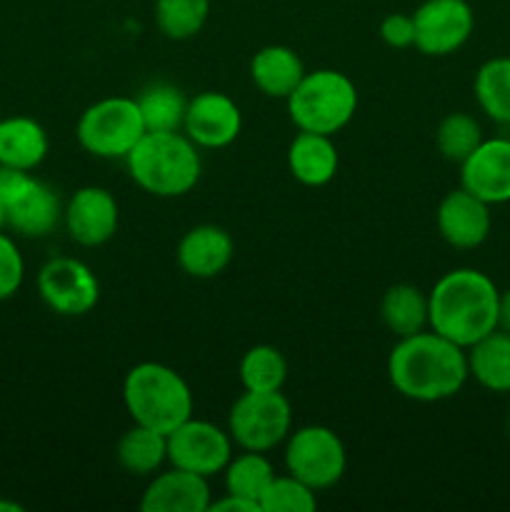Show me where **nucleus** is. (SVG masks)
I'll list each match as a JSON object with an SVG mask.
<instances>
[{
	"label": "nucleus",
	"mask_w": 510,
	"mask_h": 512,
	"mask_svg": "<svg viewBox=\"0 0 510 512\" xmlns=\"http://www.w3.org/2000/svg\"><path fill=\"white\" fill-rule=\"evenodd\" d=\"M125 163L130 178L155 198H180L190 193L203 170L198 145L180 130L145 133Z\"/></svg>",
	"instance_id": "obj_3"
},
{
	"label": "nucleus",
	"mask_w": 510,
	"mask_h": 512,
	"mask_svg": "<svg viewBox=\"0 0 510 512\" xmlns=\"http://www.w3.org/2000/svg\"><path fill=\"white\" fill-rule=\"evenodd\" d=\"M288 363L273 345H253L240 360V383L253 393H275L285 385Z\"/></svg>",
	"instance_id": "obj_28"
},
{
	"label": "nucleus",
	"mask_w": 510,
	"mask_h": 512,
	"mask_svg": "<svg viewBox=\"0 0 510 512\" xmlns=\"http://www.w3.org/2000/svg\"><path fill=\"white\" fill-rule=\"evenodd\" d=\"M5 228V205H3V200H0V230Z\"/></svg>",
	"instance_id": "obj_37"
},
{
	"label": "nucleus",
	"mask_w": 510,
	"mask_h": 512,
	"mask_svg": "<svg viewBox=\"0 0 510 512\" xmlns=\"http://www.w3.org/2000/svg\"><path fill=\"white\" fill-rule=\"evenodd\" d=\"M480 143H483V128L468 113L445 115L435 130V145H438L440 155L450 163L460 165Z\"/></svg>",
	"instance_id": "obj_30"
},
{
	"label": "nucleus",
	"mask_w": 510,
	"mask_h": 512,
	"mask_svg": "<svg viewBox=\"0 0 510 512\" xmlns=\"http://www.w3.org/2000/svg\"><path fill=\"white\" fill-rule=\"evenodd\" d=\"M115 458L130 475H153L168 460V435L135 423L120 435Z\"/></svg>",
	"instance_id": "obj_24"
},
{
	"label": "nucleus",
	"mask_w": 510,
	"mask_h": 512,
	"mask_svg": "<svg viewBox=\"0 0 510 512\" xmlns=\"http://www.w3.org/2000/svg\"><path fill=\"white\" fill-rule=\"evenodd\" d=\"M48 155V133L43 125L25 115L0 118V165L35 170Z\"/></svg>",
	"instance_id": "obj_21"
},
{
	"label": "nucleus",
	"mask_w": 510,
	"mask_h": 512,
	"mask_svg": "<svg viewBox=\"0 0 510 512\" xmlns=\"http://www.w3.org/2000/svg\"><path fill=\"white\" fill-rule=\"evenodd\" d=\"M435 223H438V233L445 243L460 250H470L488 240L493 215H490V205L485 200L468 193L465 188H458L450 190L440 200Z\"/></svg>",
	"instance_id": "obj_16"
},
{
	"label": "nucleus",
	"mask_w": 510,
	"mask_h": 512,
	"mask_svg": "<svg viewBox=\"0 0 510 512\" xmlns=\"http://www.w3.org/2000/svg\"><path fill=\"white\" fill-rule=\"evenodd\" d=\"M288 168L293 178L308 188L328 185L338 173V150L330 135L300 130L288 148Z\"/></svg>",
	"instance_id": "obj_20"
},
{
	"label": "nucleus",
	"mask_w": 510,
	"mask_h": 512,
	"mask_svg": "<svg viewBox=\"0 0 510 512\" xmlns=\"http://www.w3.org/2000/svg\"><path fill=\"white\" fill-rule=\"evenodd\" d=\"M210 510H218V512H263V510H260V505L253 503V500H245V498H238V495H228V493H225L223 500H215V503H210Z\"/></svg>",
	"instance_id": "obj_34"
},
{
	"label": "nucleus",
	"mask_w": 510,
	"mask_h": 512,
	"mask_svg": "<svg viewBox=\"0 0 510 512\" xmlns=\"http://www.w3.org/2000/svg\"><path fill=\"white\" fill-rule=\"evenodd\" d=\"M25 278V263L18 245L0 230V303L13 298Z\"/></svg>",
	"instance_id": "obj_32"
},
{
	"label": "nucleus",
	"mask_w": 510,
	"mask_h": 512,
	"mask_svg": "<svg viewBox=\"0 0 510 512\" xmlns=\"http://www.w3.org/2000/svg\"><path fill=\"white\" fill-rule=\"evenodd\" d=\"M380 38L390 48H410L415 45V23L413 15L390 13L380 23Z\"/></svg>",
	"instance_id": "obj_33"
},
{
	"label": "nucleus",
	"mask_w": 510,
	"mask_h": 512,
	"mask_svg": "<svg viewBox=\"0 0 510 512\" xmlns=\"http://www.w3.org/2000/svg\"><path fill=\"white\" fill-rule=\"evenodd\" d=\"M293 410L280 390L253 393L245 390L228 415V433L235 445L255 453H268L290 435Z\"/></svg>",
	"instance_id": "obj_8"
},
{
	"label": "nucleus",
	"mask_w": 510,
	"mask_h": 512,
	"mask_svg": "<svg viewBox=\"0 0 510 512\" xmlns=\"http://www.w3.org/2000/svg\"><path fill=\"white\" fill-rule=\"evenodd\" d=\"M388 378L403 398L440 403L468 383V353L435 330L398 338L388 358Z\"/></svg>",
	"instance_id": "obj_1"
},
{
	"label": "nucleus",
	"mask_w": 510,
	"mask_h": 512,
	"mask_svg": "<svg viewBox=\"0 0 510 512\" xmlns=\"http://www.w3.org/2000/svg\"><path fill=\"white\" fill-rule=\"evenodd\" d=\"M318 508V498L310 485L293 475H275L273 483L260 498V510L263 512H313Z\"/></svg>",
	"instance_id": "obj_31"
},
{
	"label": "nucleus",
	"mask_w": 510,
	"mask_h": 512,
	"mask_svg": "<svg viewBox=\"0 0 510 512\" xmlns=\"http://www.w3.org/2000/svg\"><path fill=\"white\" fill-rule=\"evenodd\" d=\"M500 290L475 268L445 273L428 293V328L468 350L498 330Z\"/></svg>",
	"instance_id": "obj_2"
},
{
	"label": "nucleus",
	"mask_w": 510,
	"mask_h": 512,
	"mask_svg": "<svg viewBox=\"0 0 510 512\" xmlns=\"http://www.w3.org/2000/svg\"><path fill=\"white\" fill-rule=\"evenodd\" d=\"M0 200L5 205V225L25 238L53 233L63 218L58 193L30 170L0 165Z\"/></svg>",
	"instance_id": "obj_7"
},
{
	"label": "nucleus",
	"mask_w": 510,
	"mask_h": 512,
	"mask_svg": "<svg viewBox=\"0 0 510 512\" xmlns=\"http://www.w3.org/2000/svg\"><path fill=\"white\" fill-rule=\"evenodd\" d=\"M0 510H8V512H20L23 508H20L18 503H3V500H0Z\"/></svg>",
	"instance_id": "obj_36"
},
{
	"label": "nucleus",
	"mask_w": 510,
	"mask_h": 512,
	"mask_svg": "<svg viewBox=\"0 0 510 512\" xmlns=\"http://www.w3.org/2000/svg\"><path fill=\"white\" fill-rule=\"evenodd\" d=\"M63 220L73 243L83 245V248H98L118 233V203L110 190L85 185V188L75 190L73 198L68 200Z\"/></svg>",
	"instance_id": "obj_13"
},
{
	"label": "nucleus",
	"mask_w": 510,
	"mask_h": 512,
	"mask_svg": "<svg viewBox=\"0 0 510 512\" xmlns=\"http://www.w3.org/2000/svg\"><path fill=\"white\" fill-rule=\"evenodd\" d=\"M460 188L488 205L510 203V138H483L460 163Z\"/></svg>",
	"instance_id": "obj_14"
},
{
	"label": "nucleus",
	"mask_w": 510,
	"mask_h": 512,
	"mask_svg": "<svg viewBox=\"0 0 510 512\" xmlns=\"http://www.w3.org/2000/svg\"><path fill=\"white\" fill-rule=\"evenodd\" d=\"M465 353L470 378H475L480 388L490 393H510V333L493 330Z\"/></svg>",
	"instance_id": "obj_22"
},
{
	"label": "nucleus",
	"mask_w": 510,
	"mask_h": 512,
	"mask_svg": "<svg viewBox=\"0 0 510 512\" xmlns=\"http://www.w3.org/2000/svg\"><path fill=\"white\" fill-rule=\"evenodd\" d=\"M135 100H138L140 115H143V123L148 133H173V130L183 128L188 98L175 85H148Z\"/></svg>",
	"instance_id": "obj_26"
},
{
	"label": "nucleus",
	"mask_w": 510,
	"mask_h": 512,
	"mask_svg": "<svg viewBox=\"0 0 510 512\" xmlns=\"http://www.w3.org/2000/svg\"><path fill=\"white\" fill-rule=\"evenodd\" d=\"M303 75V60L288 45H265L250 60V78H253L255 88L268 98L288 100Z\"/></svg>",
	"instance_id": "obj_19"
},
{
	"label": "nucleus",
	"mask_w": 510,
	"mask_h": 512,
	"mask_svg": "<svg viewBox=\"0 0 510 512\" xmlns=\"http://www.w3.org/2000/svg\"><path fill=\"white\" fill-rule=\"evenodd\" d=\"M498 328L510 333V288L500 290V308H498Z\"/></svg>",
	"instance_id": "obj_35"
},
{
	"label": "nucleus",
	"mask_w": 510,
	"mask_h": 512,
	"mask_svg": "<svg viewBox=\"0 0 510 512\" xmlns=\"http://www.w3.org/2000/svg\"><path fill=\"white\" fill-rule=\"evenodd\" d=\"M225 493L238 495V498L253 500L260 505V498L273 483L275 470L265 453H255V450H245L243 455L230 458L225 465Z\"/></svg>",
	"instance_id": "obj_27"
},
{
	"label": "nucleus",
	"mask_w": 510,
	"mask_h": 512,
	"mask_svg": "<svg viewBox=\"0 0 510 512\" xmlns=\"http://www.w3.org/2000/svg\"><path fill=\"white\" fill-rule=\"evenodd\" d=\"M123 403L138 425L173 433L193 418V393L178 370L163 363H140L123 380Z\"/></svg>",
	"instance_id": "obj_4"
},
{
	"label": "nucleus",
	"mask_w": 510,
	"mask_h": 512,
	"mask_svg": "<svg viewBox=\"0 0 510 512\" xmlns=\"http://www.w3.org/2000/svg\"><path fill=\"white\" fill-rule=\"evenodd\" d=\"M235 253L233 238L220 225H195L180 238L178 265L185 275L198 280L215 278L230 265Z\"/></svg>",
	"instance_id": "obj_17"
},
{
	"label": "nucleus",
	"mask_w": 510,
	"mask_h": 512,
	"mask_svg": "<svg viewBox=\"0 0 510 512\" xmlns=\"http://www.w3.org/2000/svg\"><path fill=\"white\" fill-rule=\"evenodd\" d=\"M243 128V115L233 98L218 90H205L188 100L183 130L198 148H225L235 143Z\"/></svg>",
	"instance_id": "obj_15"
},
{
	"label": "nucleus",
	"mask_w": 510,
	"mask_h": 512,
	"mask_svg": "<svg viewBox=\"0 0 510 512\" xmlns=\"http://www.w3.org/2000/svg\"><path fill=\"white\" fill-rule=\"evenodd\" d=\"M358 110L355 83L340 70L320 68L305 73L298 88L288 95L290 120L305 133L330 135L345 128Z\"/></svg>",
	"instance_id": "obj_5"
},
{
	"label": "nucleus",
	"mask_w": 510,
	"mask_h": 512,
	"mask_svg": "<svg viewBox=\"0 0 510 512\" xmlns=\"http://www.w3.org/2000/svg\"><path fill=\"white\" fill-rule=\"evenodd\" d=\"M285 468L293 478L318 493L338 483L348 468L343 440L325 425H305L288 435L285 445Z\"/></svg>",
	"instance_id": "obj_9"
},
{
	"label": "nucleus",
	"mask_w": 510,
	"mask_h": 512,
	"mask_svg": "<svg viewBox=\"0 0 510 512\" xmlns=\"http://www.w3.org/2000/svg\"><path fill=\"white\" fill-rule=\"evenodd\" d=\"M475 100L493 123L510 128V58L485 60L475 73Z\"/></svg>",
	"instance_id": "obj_25"
},
{
	"label": "nucleus",
	"mask_w": 510,
	"mask_h": 512,
	"mask_svg": "<svg viewBox=\"0 0 510 512\" xmlns=\"http://www.w3.org/2000/svg\"><path fill=\"white\" fill-rule=\"evenodd\" d=\"M38 293L53 313L80 318L98 305L100 283L78 258H53L40 268Z\"/></svg>",
	"instance_id": "obj_11"
},
{
	"label": "nucleus",
	"mask_w": 510,
	"mask_h": 512,
	"mask_svg": "<svg viewBox=\"0 0 510 512\" xmlns=\"http://www.w3.org/2000/svg\"><path fill=\"white\" fill-rule=\"evenodd\" d=\"M415 48L430 58L453 55L475 30V13L468 0H425L413 13Z\"/></svg>",
	"instance_id": "obj_12"
},
{
	"label": "nucleus",
	"mask_w": 510,
	"mask_h": 512,
	"mask_svg": "<svg viewBox=\"0 0 510 512\" xmlns=\"http://www.w3.org/2000/svg\"><path fill=\"white\" fill-rule=\"evenodd\" d=\"M210 0H155V23L170 40H190L203 30Z\"/></svg>",
	"instance_id": "obj_29"
},
{
	"label": "nucleus",
	"mask_w": 510,
	"mask_h": 512,
	"mask_svg": "<svg viewBox=\"0 0 510 512\" xmlns=\"http://www.w3.org/2000/svg\"><path fill=\"white\" fill-rule=\"evenodd\" d=\"M148 133L140 115L138 100L123 98H103L83 110L78 120V143L95 158L115 160L128 158L130 150L138 145V140Z\"/></svg>",
	"instance_id": "obj_6"
},
{
	"label": "nucleus",
	"mask_w": 510,
	"mask_h": 512,
	"mask_svg": "<svg viewBox=\"0 0 510 512\" xmlns=\"http://www.w3.org/2000/svg\"><path fill=\"white\" fill-rule=\"evenodd\" d=\"M208 478L173 468L150 480L140 508L143 512H205L210 510Z\"/></svg>",
	"instance_id": "obj_18"
},
{
	"label": "nucleus",
	"mask_w": 510,
	"mask_h": 512,
	"mask_svg": "<svg viewBox=\"0 0 510 512\" xmlns=\"http://www.w3.org/2000/svg\"><path fill=\"white\" fill-rule=\"evenodd\" d=\"M233 458V438L208 420L188 418L168 433V463L203 478L223 473Z\"/></svg>",
	"instance_id": "obj_10"
},
{
	"label": "nucleus",
	"mask_w": 510,
	"mask_h": 512,
	"mask_svg": "<svg viewBox=\"0 0 510 512\" xmlns=\"http://www.w3.org/2000/svg\"><path fill=\"white\" fill-rule=\"evenodd\" d=\"M380 318L395 338L420 333L428 328V295L418 285H390L380 303Z\"/></svg>",
	"instance_id": "obj_23"
}]
</instances>
